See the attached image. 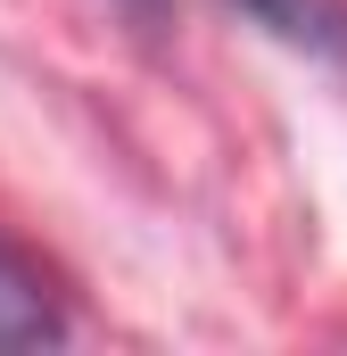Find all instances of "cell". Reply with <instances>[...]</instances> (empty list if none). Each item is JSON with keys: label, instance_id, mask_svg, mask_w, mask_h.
Masks as SVG:
<instances>
[{"label": "cell", "instance_id": "1", "mask_svg": "<svg viewBox=\"0 0 347 356\" xmlns=\"http://www.w3.org/2000/svg\"><path fill=\"white\" fill-rule=\"evenodd\" d=\"M50 340H67L58 282L33 266L17 241H0V348H50Z\"/></svg>", "mask_w": 347, "mask_h": 356}, {"label": "cell", "instance_id": "2", "mask_svg": "<svg viewBox=\"0 0 347 356\" xmlns=\"http://www.w3.org/2000/svg\"><path fill=\"white\" fill-rule=\"evenodd\" d=\"M240 8L257 25H273L281 42H298V50L347 67V0H240Z\"/></svg>", "mask_w": 347, "mask_h": 356}]
</instances>
